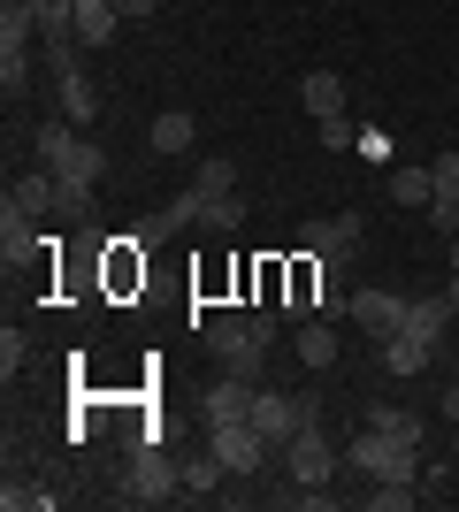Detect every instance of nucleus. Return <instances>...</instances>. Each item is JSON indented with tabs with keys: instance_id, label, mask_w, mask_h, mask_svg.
Instances as JSON below:
<instances>
[{
	"instance_id": "1",
	"label": "nucleus",
	"mask_w": 459,
	"mask_h": 512,
	"mask_svg": "<svg viewBox=\"0 0 459 512\" xmlns=\"http://www.w3.org/2000/svg\"><path fill=\"white\" fill-rule=\"evenodd\" d=\"M39 169H46V176H62L69 214H85L92 192H100V176H108V153L92 146V138H77L69 123H46V130H39Z\"/></svg>"
},
{
	"instance_id": "2",
	"label": "nucleus",
	"mask_w": 459,
	"mask_h": 512,
	"mask_svg": "<svg viewBox=\"0 0 459 512\" xmlns=\"http://www.w3.org/2000/svg\"><path fill=\"white\" fill-rule=\"evenodd\" d=\"M199 344H207V360L222 375H261L268 344H276V314H215L199 329Z\"/></svg>"
},
{
	"instance_id": "3",
	"label": "nucleus",
	"mask_w": 459,
	"mask_h": 512,
	"mask_svg": "<svg viewBox=\"0 0 459 512\" xmlns=\"http://www.w3.org/2000/svg\"><path fill=\"white\" fill-rule=\"evenodd\" d=\"M345 467H360L368 482H421V444H398L391 428H360L345 444Z\"/></svg>"
},
{
	"instance_id": "4",
	"label": "nucleus",
	"mask_w": 459,
	"mask_h": 512,
	"mask_svg": "<svg viewBox=\"0 0 459 512\" xmlns=\"http://www.w3.org/2000/svg\"><path fill=\"white\" fill-rule=\"evenodd\" d=\"M360 230H368V214H329V222H306V230H299V253L306 260H322V268H329V276H337V268H345V260H352V245H360Z\"/></svg>"
},
{
	"instance_id": "5",
	"label": "nucleus",
	"mask_w": 459,
	"mask_h": 512,
	"mask_svg": "<svg viewBox=\"0 0 459 512\" xmlns=\"http://www.w3.org/2000/svg\"><path fill=\"white\" fill-rule=\"evenodd\" d=\"M184 490V467H176L169 451H131V474H123V497H131V505H161V497H176Z\"/></svg>"
},
{
	"instance_id": "6",
	"label": "nucleus",
	"mask_w": 459,
	"mask_h": 512,
	"mask_svg": "<svg viewBox=\"0 0 459 512\" xmlns=\"http://www.w3.org/2000/svg\"><path fill=\"white\" fill-rule=\"evenodd\" d=\"M207 451H215V459H222L230 474H261L276 444H268V436H261L253 421H222V428H207Z\"/></svg>"
},
{
	"instance_id": "7",
	"label": "nucleus",
	"mask_w": 459,
	"mask_h": 512,
	"mask_svg": "<svg viewBox=\"0 0 459 512\" xmlns=\"http://www.w3.org/2000/svg\"><path fill=\"white\" fill-rule=\"evenodd\" d=\"M284 474L291 482H306V490H329V474H337V451H329L322 428H299L284 444Z\"/></svg>"
},
{
	"instance_id": "8",
	"label": "nucleus",
	"mask_w": 459,
	"mask_h": 512,
	"mask_svg": "<svg viewBox=\"0 0 459 512\" xmlns=\"http://www.w3.org/2000/svg\"><path fill=\"white\" fill-rule=\"evenodd\" d=\"M253 406H261V390H253V375H222V383H207V398H199V428H222V421H253Z\"/></svg>"
},
{
	"instance_id": "9",
	"label": "nucleus",
	"mask_w": 459,
	"mask_h": 512,
	"mask_svg": "<svg viewBox=\"0 0 459 512\" xmlns=\"http://www.w3.org/2000/svg\"><path fill=\"white\" fill-rule=\"evenodd\" d=\"M406 306H414V299H398V291L368 283V291H352V314H345V321H360V329L383 344V337H398V329H406Z\"/></svg>"
},
{
	"instance_id": "10",
	"label": "nucleus",
	"mask_w": 459,
	"mask_h": 512,
	"mask_svg": "<svg viewBox=\"0 0 459 512\" xmlns=\"http://www.w3.org/2000/svg\"><path fill=\"white\" fill-rule=\"evenodd\" d=\"M31 222H39V214H23L16 199L0 207V260H8V268H16V260H31V253H39V230H31Z\"/></svg>"
},
{
	"instance_id": "11",
	"label": "nucleus",
	"mask_w": 459,
	"mask_h": 512,
	"mask_svg": "<svg viewBox=\"0 0 459 512\" xmlns=\"http://www.w3.org/2000/svg\"><path fill=\"white\" fill-rule=\"evenodd\" d=\"M375 352H383V367H391V375H421V367L437 360V344H429V337H414V329H398V337H383Z\"/></svg>"
},
{
	"instance_id": "12",
	"label": "nucleus",
	"mask_w": 459,
	"mask_h": 512,
	"mask_svg": "<svg viewBox=\"0 0 459 512\" xmlns=\"http://www.w3.org/2000/svg\"><path fill=\"white\" fill-rule=\"evenodd\" d=\"M8 199H16L23 214H54V207H69V199H62V176H46V169L16 176V192H8Z\"/></svg>"
},
{
	"instance_id": "13",
	"label": "nucleus",
	"mask_w": 459,
	"mask_h": 512,
	"mask_svg": "<svg viewBox=\"0 0 459 512\" xmlns=\"http://www.w3.org/2000/svg\"><path fill=\"white\" fill-rule=\"evenodd\" d=\"M299 100H306L314 123H322V115H345V77H337V69H314V77L299 85Z\"/></svg>"
},
{
	"instance_id": "14",
	"label": "nucleus",
	"mask_w": 459,
	"mask_h": 512,
	"mask_svg": "<svg viewBox=\"0 0 459 512\" xmlns=\"http://www.w3.org/2000/svg\"><path fill=\"white\" fill-rule=\"evenodd\" d=\"M115 23H123V8H115V0H77V46H108Z\"/></svg>"
},
{
	"instance_id": "15",
	"label": "nucleus",
	"mask_w": 459,
	"mask_h": 512,
	"mask_svg": "<svg viewBox=\"0 0 459 512\" xmlns=\"http://www.w3.org/2000/svg\"><path fill=\"white\" fill-rule=\"evenodd\" d=\"M291 344H299V360H306V367H337V329H329L322 314L299 321V337H291Z\"/></svg>"
},
{
	"instance_id": "16",
	"label": "nucleus",
	"mask_w": 459,
	"mask_h": 512,
	"mask_svg": "<svg viewBox=\"0 0 459 512\" xmlns=\"http://www.w3.org/2000/svg\"><path fill=\"white\" fill-rule=\"evenodd\" d=\"M192 115H184V107H161V115H153V153H192Z\"/></svg>"
},
{
	"instance_id": "17",
	"label": "nucleus",
	"mask_w": 459,
	"mask_h": 512,
	"mask_svg": "<svg viewBox=\"0 0 459 512\" xmlns=\"http://www.w3.org/2000/svg\"><path fill=\"white\" fill-rule=\"evenodd\" d=\"M199 230H215V237H238V230H245V199H238V192H222V199H199Z\"/></svg>"
},
{
	"instance_id": "18",
	"label": "nucleus",
	"mask_w": 459,
	"mask_h": 512,
	"mask_svg": "<svg viewBox=\"0 0 459 512\" xmlns=\"http://www.w3.org/2000/svg\"><path fill=\"white\" fill-rule=\"evenodd\" d=\"M192 192H199V199L238 192V161H230V153H207V161H199V176H192Z\"/></svg>"
},
{
	"instance_id": "19",
	"label": "nucleus",
	"mask_w": 459,
	"mask_h": 512,
	"mask_svg": "<svg viewBox=\"0 0 459 512\" xmlns=\"http://www.w3.org/2000/svg\"><path fill=\"white\" fill-rule=\"evenodd\" d=\"M54 92H62V115L92 123V107H100V100H92V77H85V69H62V77H54Z\"/></svg>"
},
{
	"instance_id": "20",
	"label": "nucleus",
	"mask_w": 459,
	"mask_h": 512,
	"mask_svg": "<svg viewBox=\"0 0 459 512\" xmlns=\"http://www.w3.org/2000/svg\"><path fill=\"white\" fill-rule=\"evenodd\" d=\"M391 199L398 207H429V199H437V176L429 169H391Z\"/></svg>"
},
{
	"instance_id": "21",
	"label": "nucleus",
	"mask_w": 459,
	"mask_h": 512,
	"mask_svg": "<svg viewBox=\"0 0 459 512\" xmlns=\"http://www.w3.org/2000/svg\"><path fill=\"white\" fill-rule=\"evenodd\" d=\"M444 321H452V299H414V306H406V329H414V337H429V344L444 337Z\"/></svg>"
},
{
	"instance_id": "22",
	"label": "nucleus",
	"mask_w": 459,
	"mask_h": 512,
	"mask_svg": "<svg viewBox=\"0 0 459 512\" xmlns=\"http://www.w3.org/2000/svg\"><path fill=\"white\" fill-rule=\"evenodd\" d=\"M222 474H230V467H222L215 451H199L192 467H184V490H192V497H215V482H222Z\"/></svg>"
},
{
	"instance_id": "23",
	"label": "nucleus",
	"mask_w": 459,
	"mask_h": 512,
	"mask_svg": "<svg viewBox=\"0 0 459 512\" xmlns=\"http://www.w3.org/2000/svg\"><path fill=\"white\" fill-rule=\"evenodd\" d=\"M406 505H421L414 482H375V490H368V512H406Z\"/></svg>"
},
{
	"instance_id": "24",
	"label": "nucleus",
	"mask_w": 459,
	"mask_h": 512,
	"mask_svg": "<svg viewBox=\"0 0 459 512\" xmlns=\"http://www.w3.org/2000/svg\"><path fill=\"white\" fill-rule=\"evenodd\" d=\"M0 505H8V512H54V505H62V497H54V490H39V482H23V490H16V482H8V490H0Z\"/></svg>"
},
{
	"instance_id": "25",
	"label": "nucleus",
	"mask_w": 459,
	"mask_h": 512,
	"mask_svg": "<svg viewBox=\"0 0 459 512\" xmlns=\"http://www.w3.org/2000/svg\"><path fill=\"white\" fill-rule=\"evenodd\" d=\"M375 428H391L398 444H421V421H414L406 406H383V413H375Z\"/></svg>"
},
{
	"instance_id": "26",
	"label": "nucleus",
	"mask_w": 459,
	"mask_h": 512,
	"mask_svg": "<svg viewBox=\"0 0 459 512\" xmlns=\"http://www.w3.org/2000/svg\"><path fill=\"white\" fill-rule=\"evenodd\" d=\"M429 222H437L444 237H459V192H437V199H429Z\"/></svg>"
},
{
	"instance_id": "27",
	"label": "nucleus",
	"mask_w": 459,
	"mask_h": 512,
	"mask_svg": "<svg viewBox=\"0 0 459 512\" xmlns=\"http://www.w3.org/2000/svg\"><path fill=\"white\" fill-rule=\"evenodd\" d=\"M322 146H329V153H345V146H360V138H352L345 115H322Z\"/></svg>"
},
{
	"instance_id": "28",
	"label": "nucleus",
	"mask_w": 459,
	"mask_h": 512,
	"mask_svg": "<svg viewBox=\"0 0 459 512\" xmlns=\"http://www.w3.org/2000/svg\"><path fill=\"white\" fill-rule=\"evenodd\" d=\"M23 360H31V344H23V337H16V329H8V337H0V367H8V375H16V367H23Z\"/></svg>"
},
{
	"instance_id": "29",
	"label": "nucleus",
	"mask_w": 459,
	"mask_h": 512,
	"mask_svg": "<svg viewBox=\"0 0 459 512\" xmlns=\"http://www.w3.org/2000/svg\"><path fill=\"white\" fill-rule=\"evenodd\" d=\"M429 176H437V192H459V146L444 153V161H437V169H429Z\"/></svg>"
},
{
	"instance_id": "30",
	"label": "nucleus",
	"mask_w": 459,
	"mask_h": 512,
	"mask_svg": "<svg viewBox=\"0 0 459 512\" xmlns=\"http://www.w3.org/2000/svg\"><path fill=\"white\" fill-rule=\"evenodd\" d=\"M115 8H123V16H138V23H146L153 8H161V0H115Z\"/></svg>"
},
{
	"instance_id": "31",
	"label": "nucleus",
	"mask_w": 459,
	"mask_h": 512,
	"mask_svg": "<svg viewBox=\"0 0 459 512\" xmlns=\"http://www.w3.org/2000/svg\"><path fill=\"white\" fill-rule=\"evenodd\" d=\"M444 421H459V383H444Z\"/></svg>"
},
{
	"instance_id": "32",
	"label": "nucleus",
	"mask_w": 459,
	"mask_h": 512,
	"mask_svg": "<svg viewBox=\"0 0 459 512\" xmlns=\"http://www.w3.org/2000/svg\"><path fill=\"white\" fill-rule=\"evenodd\" d=\"M444 299H452V314H459V276H452V291H444Z\"/></svg>"
},
{
	"instance_id": "33",
	"label": "nucleus",
	"mask_w": 459,
	"mask_h": 512,
	"mask_svg": "<svg viewBox=\"0 0 459 512\" xmlns=\"http://www.w3.org/2000/svg\"><path fill=\"white\" fill-rule=\"evenodd\" d=\"M452 276H459V237H452Z\"/></svg>"
}]
</instances>
